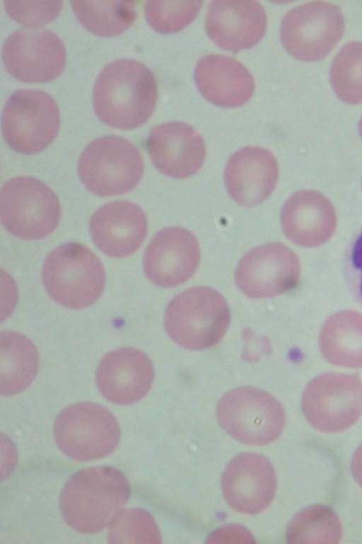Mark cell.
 Here are the masks:
<instances>
[{
    "instance_id": "cell-1",
    "label": "cell",
    "mask_w": 362,
    "mask_h": 544,
    "mask_svg": "<svg viewBox=\"0 0 362 544\" xmlns=\"http://www.w3.org/2000/svg\"><path fill=\"white\" fill-rule=\"evenodd\" d=\"M158 97L154 74L140 60L119 58L107 63L93 87V108L105 124L136 128L150 117Z\"/></svg>"
},
{
    "instance_id": "cell-2",
    "label": "cell",
    "mask_w": 362,
    "mask_h": 544,
    "mask_svg": "<svg viewBox=\"0 0 362 544\" xmlns=\"http://www.w3.org/2000/svg\"><path fill=\"white\" fill-rule=\"evenodd\" d=\"M130 486L119 470L91 467L72 475L59 498L65 523L83 534L98 533L110 526L129 500Z\"/></svg>"
},
{
    "instance_id": "cell-3",
    "label": "cell",
    "mask_w": 362,
    "mask_h": 544,
    "mask_svg": "<svg viewBox=\"0 0 362 544\" xmlns=\"http://www.w3.org/2000/svg\"><path fill=\"white\" fill-rule=\"evenodd\" d=\"M226 299L216 290L195 286L175 296L168 303L164 324L167 334L177 344L190 350L216 345L230 323Z\"/></svg>"
},
{
    "instance_id": "cell-4",
    "label": "cell",
    "mask_w": 362,
    "mask_h": 544,
    "mask_svg": "<svg viewBox=\"0 0 362 544\" xmlns=\"http://www.w3.org/2000/svg\"><path fill=\"white\" fill-rule=\"evenodd\" d=\"M42 278L52 299L71 309H83L94 304L105 285L100 260L78 242L65 243L50 251L42 265Z\"/></svg>"
},
{
    "instance_id": "cell-5",
    "label": "cell",
    "mask_w": 362,
    "mask_h": 544,
    "mask_svg": "<svg viewBox=\"0 0 362 544\" xmlns=\"http://www.w3.org/2000/svg\"><path fill=\"white\" fill-rule=\"evenodd\" d=\"M77 172L83 185L92 193L114 196L138 185L144 172V160L137 147L127 139L103 135L84 147Z\"/></svg>"
},
{
    "instance_id": "cell-6",
    "label": "cell",
    "mask_w": 362,
    "mask_h": 544,
    "mask_svg": "<svg viewBox=\"0 0 362 544\" xmlns=\"http://www.w3.org/2000/svg\"><path fill=\"white\" fill-rule=\"evenodd\" d=\"M0 215L10 234L23 239H40L58 226L61 206L54 192L42 181L16 176L1 187Z\"/></svg>"
},
{
    "instance_id": "cell-7",
    "label": "cell",
    "mask_w": 362,
    "mask_h": 544,
    "mask_svg": "<svg viewBox=\"0 0 362 544\" xmlns=\"http://www.w3.org/2000/svg\"><path fill=\"white\" fill-rule=\"evenodd\" d=\"M59 449L76 461H90L110 455L117 446L121 431L118 421L104 406L78 402L65 407L53 426Z\"/></svg>"
},
{
    "instance_id": "cell-8",
    "label": "cell",
    "mask_w": 362,
    "mask_h": 544,
    "mask_svg": "<svg viewBox=\"0 0 362 544\" xmlns=\"http://www.w3.org/2000/svg\"><path fill=\"white\" fill-rule=\"evenodd\" d=\"M216 416L221 427L232 438L255 446L278 438L286 421L282 404L267 392L252 387L224 394L218 402Z\"/></svg>"
},
{
    "instance_id": "cell-9",
    "label": "cell",
    "mask_w": 362,
    "mask_h": 544,
    "mask_svg": "<svg viewBox=\"0 0 362 544\" xmlns=\"http://www.w3.org/2000/svg\"><path fill=\"white\" fill-rule=\"evenodd\" d=\"M59 110L53 97L40 89L23 88L6 99L1 129L6 143L15 151L35 154L55 138L59 128Z\"/></svg>"
},
{
    "instance_id": "cell-10",
    "label": "cell",
    "mask_w": 362,
    "mask_h": 544,
    "mask_svg": "<svg viewBox=\"0 0 362 544\" xmlns=\"http://www.w3.org/2000/svg\"><path fill=\"white\" fill-rule=\"evenodd\" d=\"M344 29V16L337 5L309 1L286 12L281 21L280 37L284 47L293 57L317 61L334 47Z\"/></svg>"
},
{
    "instance_id": "cell-11",
    "label": "cell",
    "mask_w": 362,
    "mask_h": 544,
    "mask_svg": "<svg viewBox=\"0 0 362 544\" xmlns=\"http://www.w3.org/2000/svg\"><path fill=\"white\" fill-rule=\"evenodd\" d=\"M309 424L323 433H337L354 424L362 413V382L355 375L327 373L313 379L301 401Z\"/></svg>"
},
{
    "instance_id": "cell-12",
    "label": "cell",
    "mask_w": 362,
    "mask_h": 544,
    "mask_svg": "<svg viewBox=\"0 0 362 544\" xmlns=\"http://www.w3.org/2000/svg\"><path fill=\"white\" fill-rule=\"evenodd\" d=\"M6 70L23 81L50 80L62 71L66 49L59 36L47 28H21L5 39L1 50Z\"/></svg>"
},
{
    "instance_id": "cell-13",
    "label": "cell",
    "mask_w": 362,
    "mask_h": 544,
    "mask_svg": "<svg viewBox=\"0 0 362 544\" xmlns=\"http://www.w3.org/2000/svg\"><path fill=\"white\" fill-rule=\"evenodd\" d=\"M300 266L296 254L280 242L255 247L240 260L235 272L236 285L251 298H273L298 283Z\"/></svg>"
},
{
    "instance_id": "cell-14",
    "label": "cell",
    "mask_w": 362,
    "mask_h": 544,
    "mask_svg": "<svg viewBox=\"0 0 362 544\" xmlns=\"http://www.w3.org/2000/svg\"><path fill=\"white\" fill-rule=\"evenodd\" d=\"M221 489L227 504L235 511L257 514L272 502L276 476L271 462L264 455L245 452L230 460L221 477Z\"/></svg>"
},
{
    "instance_id": "cell-15",
    "label": "cell",
    "mask_w": 362,
    "mask_h": 544,
    "mask_svg": "<svg viewBox=\"0 0 362 544\" xmlns=\"http://www.w3.org/2000/svg\"><path fill=\"white\" fill-rule=\"evenodd\" d=\"M200 248L195 236L187 229H163L151 239L144 252V271L154 285L172 288L188 280L200 262Z\"/></svg>"
},
{
    "instance_id": "cell-16",
    "label": "cell",
    "mask_w": 362,
    "mask_h": 544,
    "mask_svg": "<svg viewBox=\"0 0 362 544\" xmlns=\"http://www.w3.org/2000/svg\"><path fill=\"white\" fill-rule=\"evenodd\" d=\"M146 148L154 166L162 174L185 178L197 173L206 157L201 135L189 124L170 120L153 126Z\"/></svg>"
},
{
    "instance_id": "cell-17",
    "label": "cell",
    "mask_w": 362,
    "mask_h": 544,
    "mask_svg": "<svg viewBox=\"0 0 362 544\" xmlns=\"http://www.w3.org/2000/svg\"><path fill=\"white\" fill-rule=\"evenodd\" d=\"M154 371L149 358L134 348H121L106 353L98 363L95 380L101 395L117 404H133L151 387Z\"/></svg>"
},
{
    "instance_id": "cell-18",
    "label": "cell",
    "mask_w": 362,
    "mask_h": 544,
    "mask_svg": "<svg viewBox=\"0 0 362 544\" xmlns=\"http://www.w3.org/2000/svg\"><path fill=\"white\" fill-rule=\"evenodd\" d=\"M90 233L96 247L112 258L134 254L144 242L148 222L144 210L127 200L109 202L90 219Z\"/></svg>"
},
{
    "instance_id": "cell-19",
    "label": "cell",
    "mask_w": 362,
    "mask_h": 544,
    "mask_svg": "<svg viewBox=\"0 0 362 544\" xmlns=\"http://www.w3.org/2000/svg\"><path fill=\"white\" fill-rule=\"evenodd\" d=\"M264 6L255 0H214L209 5L205 28L220 47L237 52L255 45L267 29Z\"/></svg>"
},
{
    "instance_id": "cell-20",
    "label": "cell",
    "mask_w": 362,
    "mask_h": 544,
    "mask_svg": "<svg viewBox=\"0 0 362 544\" xmlns=\"http://www.w3.org/2000/svg\"><path fill=\"white\" fill-rule=\"evenodd\" d=\"M279 168L273 153L258 146H247L234 152L224 171V182L230 198L238 205L255 206L272 194Z\"/></svg>"
},
{
    "instance_id": "cell-21",
    "label": "cell",
    "mask_w": 362,
    "mask_h": 544,
    "mask_svg": "<svg viewBox=\"0 0 362 544\" xmlns=\"http://www.w3.org/2000/svg\"><path fill=\"white\" fill-rule=\"evenodd\" d=\"M334 208L327 197L313 190L291 195L281 212L283 231L297 245L314 247L327 242L337 228Z\"/></svg>"
},
{
    "instance_id": "cell-22",
    "label": "cell",
    "mask_w": 362,
    "mask_h": 544,
    "mask_svg": "<svg viewBox=\"0 0 362 544\" xmlns=\"http://www.w3.org/2000/svg\"><path fill=\"white\" fill-rule=\"evenodd\" d=\"M194 81L208 101L223 107H235L247 101L255 90V80L240 61L221 54L202 56L194 69Z\"/></svg>"
},
{
    "instance_id": "cell-23",
    "label": "cell",
    "mask_w": 362,
    "mask_h": 544,
    "mask_svg": "<svg viewBox=\"0 0 362 544\" xmlns=\"http://www.w3.org/2000/svg\"><path fill=\"white\" fill-rule=\"evenodd\" d=\"M319 345L332 364L362 367V314L345 310L332 315L322 327Z\"/></svg>"
},
{
    "instance_id": "cell-24",
    "label": "cell",
    "mask_w": 362,
    "mask_h": 544,
    "mask_svg": "<svg viewBox=\"0 0 362 544\" xmlns=\"http://www.w3.org/2000/svg\"><path fill=\"white\" fill-rule=\"evenodd\" d=\"M1 395L9 396L25 390L38 370V353L33 343L25 336L12 331L1 333Z\"/></svg>"
},
{
    "instance_id": "cell-25",
    "label": "cell",
    "mask_w": 362,
    "mask_h": 544,
    "mask_svg": "<svg viewBox=\"0 0 362 544\" xmlns=\"http://www.w3.org/2000/svg\"><path fill=\"white\" fill-rule=\"evenodd\" d=\"M342 536L341 521L329 506L315 504L300 510L286 532L291 543H338Z\"/></svg>"
},
{
    "instance_id": "cell-26",
    "label": "cell",
    "mask_w": 362,
    "mask_h": 544,
    "mask_svg": "<svg viewBox=\"0 0 362 544\" xmlns=\"http://www.w3.org/2000/svg\"><path fill=\"white\" fill-rule=\"evenodd\" d=\"M80 22L91 32L103 35L118 34L134 21L133 1H71Z\"/></svg>"
},
{
    "instance_id": "cell-27",
    "label": "cell",
    "mask_w": 362,
    "mask_h": 544,
    "mask_svg": "<svg viewBox=\"0 0 362 544\" xmlns=\"http://www.w3.org/2000/svg\"><path fill=\"white\" fill-rule=\"evenodd\" d=\"M329 80L337 96L350 103H362V42L344 44L332 60Z\"/></svg>"
},
{
    "instance_id": "cell-28",
    "label": "cell",
    "mask_w": 362,
    "mask_h": 544,
    "mask_svg": "<svg viewBox=\"0 0 362 544\" xmlns=\"http://www.w3.org/2000/svg\"><path fill=\"white\" fill-rule=\"evenodd\" d=\"M160 535L153 517L141 509H122L109 526L110 543H160Z\"/></svg>"
},
{
    "instance_id": "cell-29",
    "label": "cell",
    "mask_w": 362,
    "mask_h": 544,
    "mask_svg": "<svg viewBox=\"0 0 362 544\" xmlns=\"http://www.w3.org/2000/svg\"><path fill=\"white\" fill-rule=\"evenodd\" d=\"M203 1L148 0L144 4L146 19L156 30L177 31L187 26L199 13Z\"/></svg>"
},
{
    "instance_id": "cell-30",
    "label": "cell",
    "mask_w": 362,
    "mask_h": 544,
    "mask_svg": "<svg viewBox=\"0 0 362 544\" xmlns=\"http://www.w3.org/2000/svg\"><path fill=\"white\" fill-rule=\"evenodd\" d=\"M9 15L27 26H38L53 19L59 12L62 1L4 0Z\"/></svg>"
},
{
    "instance_id": "cell-31",
    "label": "cell",
    "mask_w": 362,
    "mask_h": 544,
    "mask_svg": "<svg viewBox=\"0 0 362 544\" xmlns=\"http://www.w3.org/2000/svg\"><path fill=\"white\" fill-rule=\"evenodd\" d=\"M345 275L351 294L362 305V227L354 234L348 246Z\"/></svg>"
},
{
    "instance_id": "cell-32",
    "label": "cell",
    "mask_w": 362,
    "mask_h": 544,
    "mask_svg": "<svg viewBox=\"0 0 362 544\" xmlns=\"http://www.w3.org/2000/svg\"><path fill=\"white\" fill-rule=\"evenodd\" d=\"M351 468L355 481L362 488V443L353 455Z\"/></svg>"
},
{
    "instance_id": "cell-33",
    "label": "cell",
    "mask_w": 362,
    "mask_h": 544,
    "mask_svg": "<svg viewBox=\"0 0 362 544\" xmlns=\"http://www.w3.org/2000/svg\"><path fill=\"white\" fill-rule=\"evenodd\" d=\"M358 130H359V133H360V135H361V136L362 137V116H361V119H360V120L358 122Z\"/></svg>"
}]
</instances>
